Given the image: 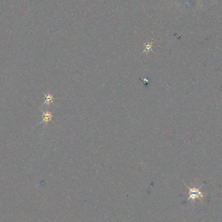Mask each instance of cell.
Masks as SVG:
<instances>
[{"label":"cell","mask_w":222,"mask_h":222,"mask_svg":"<svg viewBox=\"0 0 222 222\" xmlns=\"http://www.w3.org/2000/svg\"><path fill=\"white\" fill-rule=\"evenodd\" d=\"M186 188H187L189 190V197L187 200H186V201H189L190 200H195L196 199L202 200L203 199L204 195L200 191V188H198L196 187H192V188H190L189 186H186Z\"/></svg>","instance_id":"cell-1"},{"label":"cell","mask_w":222,"mask_h":222,"mask_svg":"<svg viewBox=\"0 0 222 222\" xmlns=\"http://www.w3.org/2000/svg\"><path fill=\"white\" fill-rule=\"evenodd\" d=\"M51 118H52V114H51V113L50 112L47 111V112H45L43 113L42 122L47 123L51 120Z\"/></svg>","instance_id":"cell-2"},{"label":"cell","mask_w":222,"mask_h":222,"mask_svg":"<svg viewBox=\"0 0 222 222\" xmlns=\"http://www.w3.org/2000/svg\"><path fill=\"white\" fill-rule=\"evenodd\" d=\"M53 102V96L52 95H51L50 94H47L46 95V101H45V104L49 105L51 103Z\"/></svg>","instance_id":"cell-3"},{"label":"cell","mask_w":222,"mask_h":222,"mask_svg":"<svg viewBox=\"0 0 222 222\" xmlns=\"http://www.w3.org/2000/svg\"><path fill=\"white\" fill-rule=\"evenodd\" d=\"M151 48H152V45H151V44H147V45H146V50L144 51V52H146V51H149V50H151Z\"/></svg>","instance_id":"cell-4"}]
</instances>
